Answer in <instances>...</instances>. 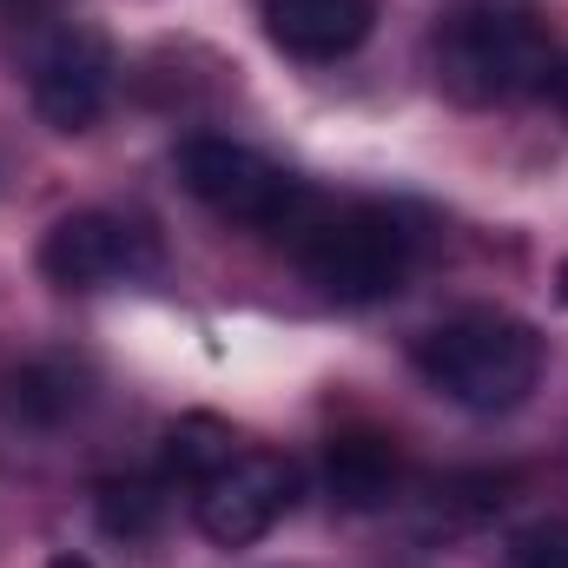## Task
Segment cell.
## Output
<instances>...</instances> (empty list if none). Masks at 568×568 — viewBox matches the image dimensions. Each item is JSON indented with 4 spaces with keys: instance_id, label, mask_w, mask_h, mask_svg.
Listing matches in <instances>:
<instances>
[{
    "instance_id": "cell-1",
    "label": "cell",
    "mask_w": 568,
    "mask_h": 568,
    "mask_svg": "<svg viewBox=\"0 0 568 568\" xmlns=\"http://www.w3.org/2000/svg\"><path fill=\"white\" fill-rule=\"evenodd\" d=\"M429 67L456 106H503V100L542 93L556 67L549 13L536 0H456L436 20Z\"/></svg>"
},
{
    "instance_id": "cell-2",
    "label": "cell",
    "mask_w": 568,
    "mask_h": 568,
    "mask_svg": "<svg viewBox=\"0 0 568 568\" xmlns=\"http://www.w3.org/2000/svg\"><path fill=\"white\" fill-rule=\"evenodd\" d=\"M417 371L436 397L496 417L542 384V337L509 311H463L417 337Z\"/></svg>"
},
{
    "instance_id": "cell-3",
    "label": "cell",
    "mask_w": 568,
    "mask_h": 568,
    "mask_svg": "<svg viewBox=\"0 0 568 568\" xmlns=\"http://www.w3.org/2000/svg\"><path fill=\"white\" fill-rule=\"evenodd\" d=\"M291 252L304 278L337 304H377L417 265V232L390 205H311V219L291 232Z\"/></svg>"
},
{
    "instance_id": "cell-4",
    "label": "cell",
    "mask_w": 568,
    "mask_h": 568,
    "mask_svg": "<svg viewBox=\"0 0 568 568\" xmlns=\"http://www.w3.org/2000/svg\"><path fill=\"white\" fill-rule=\"evenodd\" d=\"M172 165H179V185L205 212H219L232 225H252V232L291 239L311 219V205H317V192L304 179H291L284 165H272L265 152H252V145H239V140H212V133L185 140Z\"/></svg>"
},
{
    "instance_id": "cell-5",
    "label": "cell",
    "mask_w": 568,
    "mask_h": 568,
    "mask_svg": "<svg viewBox=\"0 0 568 568\" xmlns=\"http://www.w3.org/2000/svg\"><path fill=\"white\" fill-rule=\"evenodd\" d=\"M291 503H297V469L278 449H252V443L232 463H219L205 483H192V523L219 549H252L258 536L278 529Z\"/></svg>"
},
{
    "instance_id": "cell-6",
    "label": "cell",
    "mask_w": 568,
    "mask_h": 568,
    "mask_svg": "<svg viewBox=\"0 0 568 568\" xmlns=\"http://www.w3.org/2000/svg\"><path fill=\"white\" fill-rule=\"evenodd\" d=\"M113 47L100 27H53L33 53H27V93H33V113L53 126V133H87L106 100H113Z\"/></svg>"
},
{
    "instance_id": "cell-7",
    "label": "cell",
    "mask_w": 568,
    "mask_h": 568,
    "mask_svg": "<svg viewBox=\"0 0 568 568\" xmlns=\"http://www.w3.org/2000/svg\"><path fill=\"white\" fill-rule=\"evenodd\" d=\"M152 272H159L152 232L113 212H67L40 239V278L60 291H106V284H133Z\"/></svg>"
},
{
    "instance_id": "cell-8",
    "label": "cell",
    "mask_w": 568,
    "mask_h": 568,
    "mask_svg": "<svg viewBox=\"0 0 568 568\" xmlns=\"http://www.w3.org/2000/svg\"><path fill=\"white\" fill-rule=\"evenodd\" d=\"M324 489L344 509H357V516L390 509L404 496V449H397V436H384V429H337L324 443Z\"/></svg>"
},
{
    "instance_id": "cell-9",
    "label": "cell",
    "mask_w": 568,
    "mask_h": 568,
    "mask_svg": "<svg viewBox=\"0 0 568 568\" xmlns=\"http://www.w3.org/2000/svg\"><path fill=\"white\" fill-rule=\"evenodd\" d=\"M265 33L297 60H344L364 47L377 0H258Z\"/></svg>"
},
{
    "instance_id": "cell-10",
    "label": "cell",
    "mask_w": 568,
    "mask_h": 568,
    "mask_svg": "<svg viewBox=\"0 0 568 568\" xmlns=\"http://www.w3.org/2000/svg\"><path fill=\"white\" fill-rule=\"evenodd\" d=\"M87 404V371L67 357H27L0 371V417L20 429H60Z\"/></svg>"
},
{
    "instance_id": "cell-11",
    "label": "cell",
    "mask_w": 568,
    "mask_h": 568,
    "mask_svg": "<svg viewBox=\"0 0 568 568\" xmlns=\"http://www.w3.org/2000/svg\"><path fill=\"white\" fill-rule=\"evenodd\" d=\"M245 449V436L232 424H219V417H179V424L165 429V476L172 483H205L219 463H232Z\"/></svg>"
},
{
    "instance_id": "cell-12",
    "label": "cell",
    "mask_w": 568,
    "mask_h": 568,
    "mask_svg": "<svg viewBox=\"0 0 568 568\" xmlns=\"http://www.w3.org/2000/svg\"><path fill=\"white\" fill-rule=\"evenodd\" d=\"M509 489H516V476H503V469L449 476V483H443V489L429 496V529H469V523L496 516V509L509 503Z\"/></svg>"
},
{
    "instance_id": "cell-13",
    "label": "cell",
    "mask_w": 568,
    "mask_h": 568,
    "mask_svg": "<svg viewBox=\"0 0 568 568\" xmlns=\"http://www.w3.org/2000/svg\"><path fill=\"white\" fill-rule=\"evenodd\" d=\"M159 509H165V496L145 476H133V483H100V523L113 536H145L159 523Z\"/></svg>"
},
{
    "instance_id": "cell-14",
    "label": "cell",
    "mask_w": 568,
    "mask_h": 568,
    "mask_svg": "<svg viewBox=\"0 0 568 568\" xmlns=\"http://www.w3.org/2000/svg\"><path fill=\"white\" fill-rule=\"evenodd\" d=\"M503 568H568V516H536L509 536Z\"/></svg>"
},
{
    "instance_id": "cell-15",
    "label": "cell",
    "mask_w": 568,
    "mask_h": 568,
    "mask_svg": "<svg viewBox=\"0 0 568 568\" xmlns=\"http://www.w3.org/2000/svg\"><path fill=\"white\" fill-rule=\"evenodd\" d=\"M542 100H556V106H568V53H556L549 80H542Z\"/></svg>"
},
{
    "instance_id": "cell-16",
    "label": "cell",
    "mask_w": 568,
    "mask_h": 568,
    "mask_svg": "<svg viewBox=\"0 0 568 568\" xmlns=\"http://www.w3.org/2000/svg\"><path fill=\"white\" fill-rule=\"evenodd\" d=\"M53 568H87V562H53Z\"/></svg>"
}]
</instances>
